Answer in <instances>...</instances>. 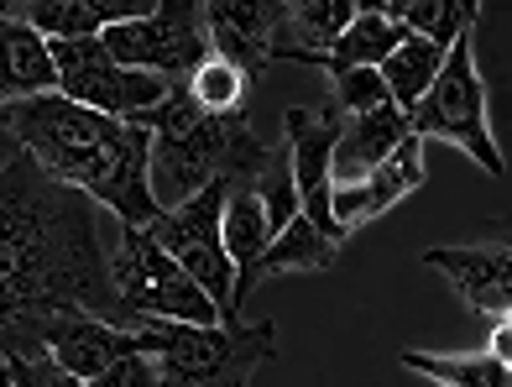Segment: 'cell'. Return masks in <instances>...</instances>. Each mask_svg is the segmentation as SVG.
<instances>
[{
	"mask_svg": "<svg viewBox=\"0 0 512 387\" xmlns=\"http://www.w3.org/2000/svg\"><path fill=\"white\" fill-rule=\"evenodd\" d=\"M398 361L439 387H512L507 361H497L492 351H403Z\"/></svg>",
	"mask_w": 512,
	"mask_h": 387,
	"instance_id": "21",
	"label": "cell"
},
{
	"mask_svg": "<svg viewBox=\"0 0 512 387\" xmlns=\"http://www.w3.org/2000/svg\"><path fill=\"white\" fill-rule=\"evenodd\" d=\"M58 95V74L48 58V37H37L32 27L0 16V105Z\"/></svg>",
	"mask_w": 512,
	"mask_h": 387,
	"instance_id": "17",
	"label": "cell"
},
{
	"mask_svg": "<svg viewBox=\"0 0 512 387\" xmlns=\"http://www.w3.org/2000/svg\"><path fill=\"white\" fill-rule=\"evenodd\" d=\"M110 288L136 325L168 320V325H220L215 304L199 293V283L183 272L142 225H121L110 257Z\"/></svg>",
	"mask_w": 512,
	"mask_h": 387,
	"instance_id": "5",
	"label": "cell"
},
{
	"mask_svg": "<svg viewBox=\"0 0 512 387\" xmlns=\"http://www.w3.org/2000/svg\"><path fill=\"white\" fill-rule=\"evenodd\" d=\"M408 131L418 136V142L434 136V142H450L460 152H471L476 168L492 173V178L507 173L502 152L492 142V121H486V79L476 68L471 37L450 42V53H445V63H439L434 84L424 89V100L408 110Z\"/></svg>",
	"mask_w": 512,
	"mask_h": 387,
	"instance_id": "4",
	"label": "cell"
},
{
	"mask_svg": "<svg viewBox=\"0 0 512 387\" xmlns=\"http://www.w3.org/2000/svg\"><path fill=\"white\" fill-rule=\"evenodd\" d=\"M335 257H340V246L330 236H319L304 215L288 220V231L272 236V246L251 262V272H241V278H236V314L246 304V293L262 283V278H272V272H330Z\"/></svg>",
	"mask_w": 512,
	"mask_h": 387,
	"instance_id": "18",
	"label": "cell"
},
{
	"mask_svg": "<svg viewBox=\"0 0 512 387\" xmlns=\"http://www.w3.org/2000/svg\"><path fill=\"white\" fill-rule=\"evenodd\" d=\"M100 48L121 68H131V74H152L162 84H183L209 58L204 6H194V0H162V6H152L147 16L100 32Z\"/></svg>",
	"mask_w": 512,
	"mask_h": 387,
	"instance_id": "7",
	"label": "cell"
},
{
	"mask_svg": "<svg viewBox=\"0 0 512 387\" xmlns=\"http://www.w3.org/2000/svg\"><path fill=\"white\" fill-rule=\"evenodd\" d=\"M424 267L445 272L450 288L471 304L486 325L507 320V304H512V252L497 246H429Z\"/></svg>",
	"mask_w": 512,
	"mask_h": 387,
	"instance_id": "11",
	"label": "cell"
},
{
	"mask_svg": "<svg viewBox=\"0 0 512 387\" xmlns=\"http://www.w3.org/2000/svg\"><path fill=\"white\" fill-rule=\"evenodd\" d=\"M288 0H267V6H230V0H209L204 6V32L209 53L230 63L246 84H256L272 63V48L283 37Z\"/></svg>",
	"mask_w": 512,
	"mask_h": 387,
	"instance_id": "10",
	"label": "cell"
},
{
	"mask_svg": "<svg viewBox=\"0 0 512 387\" xmlns=\"http://www.w3.org/2000/svg\"><path fill=\"white\" fill-rule=\"evenodd\" d=\"M42 351H48L68 377H79L89 387L100 372H110L121 356L142 351V346H136V330L105 325V320H95V314H63V320L42 335Z\"/></svg>",
	"mask_w": 512,
	"mask_h": 387,
	"instance_id": "13",
	"label": "cell"
},
{
	"mask_svg": "<svg viewBox=\"0 0 512 387\" xmlns=\"http://www.w3.org/2000/svg\"><path fill=\"white\" fill-rule=\"evenodd\" d=\"M16 157H27V152H21V147H16V136H11V126H6V116H0V168H11V163H16Z\"/></svg>",
	"mask_w": 512,
	"mask_h": 387,
	"instance_id": "29",
	"label": "cell"
},
{
	"mask_svg": "<svg viewBox=\"0 0 512 387\" xmlns=\"http://www.w3.org/2000/svg\"><path fill=\"white\" fill-rule=\"evenodd\" d=\"M0 372H6L11 387H84L79 377H68L58 361L48 351H11V356H0Z\"/></svg>",
	"mask_w": 512,
	"mask_h": 387,
	"instance_id": "27",
	"label": "cell"
},
{
	"mask_svg": "<svg viewBox=\"0 0 512 387\" xmlns=\"http://www.w3.org/2000/svg\"><path fill=\"white\" fill-rule=\"evenodd\" d=\"M131 126L152 131V157H147V178H152V199L162 204H183L189 194L209 184H251L267 168L272 147L251 131L246 110L241 116H204V110L183 95V84H173L162 105H152L147 116H136Z\"/></svg>",
	"mask_w": 512,
	"mask_h": 387,
	"instance_id": "2",
	"label": "cell"
},
{
	"mask_svg": "<svg viewBox=\"0 0 512 387\" xmlns=\"http://www.w3.org/2000/svg\"><path fill=\"white\" fill-rule=\"evenodd\" d=\"M89 387H162V377H157V367H152L147 351H131V356L115 361L110 372H100Z\"/></svg>",
	"mask_w": 512,
	"mask_h": 387,
	"instance_id": "28",
	"label": "cell"
},
{
	"mask_svg": "<svg viewBox=\"0 0 512 387\" xmlns=\"http://www.w3.org/2000/svg\"><path fill=\"white\" fill-rule=\"evenodd\" d=\"M0 387H11V382H6V372H0Z\"/></svg>",
	"mask_w": 512,
	"mask_h": 387,
	"instance_id": "30",
	"label": "cell"
},
{
	"mask_svg": "<svg viewBox=\"0 0 512 387\" xmlns=\"http://www.w3.org/2000/svg\"><path fill=\"white\" fill-rule=\"evenodd\" d=\"M136 346L152 356L162 387H251L277 361V325H168L142 320Z\"/></svg>",
	"mask_w": 512,
	"mask_h": 387,
	"instance_id": "3",
	"label": "cell"
},
{
	"mask_svg": "<svg viewBox=\"0 0 512 387\" xmlns=\"http://www.w3.org/2000/svg\"><path fill=\"white\" fill-rule=\"evenodd\" d=\"M48 58H53V74H58V95L74 100L84 110H100L110 121H136L147 116L152 105H162L173 84H162L152 74H131L121 68L100 37H79V42H48Z\"/></svg>",
	"mask_w": 512,
	"mask_h": 387,
	"instance_id": "8",
	"label": "cell"
},
{
	"mask_svg": "<svg viewBox=\"0 0 512 387\" xmlns=\"http://www.w3.org/2000/svg\"><path fill=\"white\" fill-rule=\"evenodd\" d=\"M387 21H398L403 32L413 37H429L434 48H450V42L471 37L481 6H455V0H387V6H377Z\"/></svg>",
	"mask_w": 512,
	"mask_h": 387,
	"instance_id": "23",
	"label": "cell"
},
{
	"mask_svg": "<svg viewBox=\"0 0 512 387\" xmlns=\"http://www.w3.org/2000/svg\"><path fill=\"white\" fill-rule=\"evenodd\" d=\"M445 53H450V48H434L429 37L403 32L398 48H392V53L377 63V79L387 84V100L398 105L403 116H408L418 100H424V89L434 84V74H439V63H445Z\"/></svg>",
	"mask_w": 512,
	"mask_h": 387,
	"instance_id": "20",
	"label": "cell"
},
{
	"mask_svg": "<svg viewBox=\"0 0 512 387\" xmlns=\"http://www.w3.org/2000/svg\"><path fill=\"white\" fill-rule=\"evenodd\" d=\"M152 0H37V6H0V16L32 27L48 42H79V37H100L121 21L147 16Z\"/></svg>",
	"mask_w": 512,
	"mask_h": 387,
	"instance_id": "15",
	"label": "cell"
},
{
	"mask_svg": "<svg viewBox=\"0 0 512 387\" xmlns=\"http://www.w3.org/2000/svg\"><path fill=\"white\" fill-rule=\"evenodd\" d=\"M16 147L32 163L58 178L63 189L84 194L89 204L105 210L121 225H147L157 215L147 157H152V131L131 121H110L100 110H84L63 95H37L0 105Z\"/></svg>",
	"mask_w": 512,
	"mask_h": 387,
	"instance_id": "1",
	"label": "cell"
},
{
	"mask_svg": "<svg viewBox=\"0 0 512 387\" xmlns=\"http://www.w3.org/2000/svg\"><path fill=\"white\" fill-rule=\"evenodd\" d=\"M398 42H403V27H398V21H387L377 6H361V11H356V21L335 37V48L324 53V63H319V68H324L330 79L351 74V68H377L392 48H398Z\"/></svg>",
	"mask_w": 512,
	"mask_h": 387,
	"instance_id": "19",
	"label": "cell"
},
{
	"mask_svg": "<svg viewBox=\"0 0 512 387\" xmlns=\"http://www.w3.org/2000/svg\"><path fill=\"white\" fill-rule=\"evenodd\" d=\"M335 131L340 121L330 110H304V105H288L283 116V136H288V168H293V189H298V215H304L319 236H330L335 246H345L351 236L335 225L330 215V147H335Z\"/></svg>",
	"mask_w": 512,
	"mask_h": 387,
	"instance_id": "9",
	"label": "cell"
},
{
	"mask_svg": "<svg viewBox=\"0 0 512 387\" xmlns=\"http://www.w3.org/2000/svg\"><path fill=\"white\" fill-rule=\"evenodd\" d=\"M413 189H424V142H418V136H403V142L387 152V163H377L361 184L330 194V215H335L340 231L351 236L356 225L387 215L392 204L408 199Z\"/></svg>",
	"mask_w": 512,
	"mask_h": 387,
	"instance_id": "12",
	"label": "cell"
},
{
	"mask_svg": "<svg viewBox=\"0 0 512 387\" xmlns=\"http://www.w3.org/2000/svg\"><path fill=\"white\" fill-rule=\"evenodd\" d=\"M225 189L230 184H209V189L189 194L183 204H173V210H157L142 231L199 283V293L215 304L220 325H241V314H236V267H230L225 241H220Z\"/></svg>",
	"mask_w": 512,
	"mask_h": 387,
	"instance_id": "6",
	"label": "cell"
},
{
	"mask_svg": "<svg viewBox=\"0 0 512 387\" xmlns=\"http://www.w3.org/2000/svg\"><path fill=\"white\" fill-rule=\"evenodd\" d=\"M220 241H225V257H230V267H236V278H241V272H251V262L272 246L267 215H262V204H256V194H251L246 184H230V189H225V204H220Z\"/></svg>",
	"mask_w": 512,
	"mask_h": 387,
	"instance_id": "22",
	"label": "cell"
},
{
	"mask_svg": "<svg viewBox=\"0 0 512 387\" xmlns=\"http://www.w3.org/2000/svg\"><path fill=\"white\" fill-rule=\"evenodd\" d=\"M256 194V204H262V215H267V231L272 236H283L288 231V220H298V189H293V168H288V147H272L267 157V168L246 184Z\"/></svg>",
	"mask_w": 512,
	"mask_h": 387,
	"instance_id": "25",
	"label": "cell"
},
{
	"mask_svg": "<svg viewBox=\"0 0 512 387\" xmlns=\"http://www.w3.org/2000/svg\"><path fill=\"white\" fill-rule=\"evenodd\" d=\"M392 105L387 100V84L377 79V68H351V74H340L335 89H330V100H324V110L330 116H366V110H382Z\"/></svg>",
	"mask_w": 512,
	"mask_h": 387,
	"instance_id": "26",
	"label": "cell"
},
{
	"mask_svg": "<svg viewBox=\"0 0 512 387\" xmlns=\"http://www.w3.org/2000/svg\"><path fill=\"white\" fill-rule=\"evenodd\" d=\"M361 0H288V21H283V37L272 48V63L288 58V63H324V53L335 48V37L356 21Z\"/></svg>",
	"mask_w": 512,
	"mask_h": 387,
	"instance_id": "16",
	"label": "cell"
},
{
	"mask_svg": "<svg viewBox=\"0 0 512 387\" xmlns=\"http://www.w3.org/2000/svg\"><path fill=\"white\" fill-rule=\"evenodd\" d=\"M403 136H413V131H408V116L398 105L366 110V116H345L340 131H335V147H330V189L361 184L377 163H387V152L398 147Z\"/></svg>",
	"mask_w": 512,
	"mask_h": 387,
	"instance_id": "14",
	"label": "cell"
},
{
	"mask_svg": "<svg viewBox=\"0 0 512 387\" xmlns=\"http://www.w3.org/2000/svg\"><path fill=\"white\" fill-rule=\"evenodd\" d=\"M246 89L251 84L230 63H220L215 53H209L194 74L183 79V95H189L204 116H241V110H246Z\"/></svg>",
	"mask_w": 512,
	"mask_h": 387,
	"instance_id": "24",
	"label": "cell"
}]
</instances>
